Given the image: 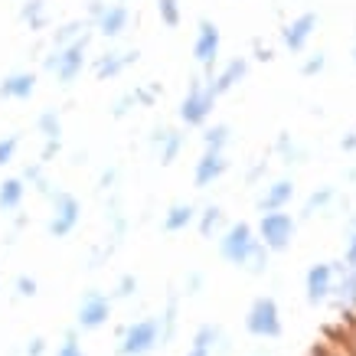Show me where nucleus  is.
Listing matches in <instances>:
<instances>
[{
	"label": "nucleus",
	"mask_w": 356,
	"mask_h": 356,
	"mask_svg": "<svg viewBox=\"0 0 356 356\" xmlns=\"http://www.w3.org/2000/svg\"><path fill=\"white\" fill-rule=\"evenodd\" d=\"M23 184H26L23 177H7V180L0 184V209H3V213H13V209L23 203V193H26Z\"/></svg>",
	"instance_id": "412c9836"
},
{
	"label": "nucleus",
	"mask_w": 356,
	"mask_h": 356,
	"mask_svg": "<svg viewBox=\"0 0 356 356\" xmlns=\"http://www.w3.org/2000/svg\"><path fill=\"white\" fill-rule=\"evenodd\" d=\"M334 200H337V190H334V186H321V190H314V193L304 200L301 216L311 219V216H317V213H324V209L334 203Z\"/></svg>",
	"instance_id": "5701e85b"
},
{
	"label": "nucleus",
	"mask_w": 356,
	"mask_h": 356,
	"mask_svg": "<svg viewBox=\"0 0 356 356\" xmlns=\"http://www.w3.org/2000/svg\"><path fill=\"white\" fill-rule=\"evenodd\" d=\"M17 144H20V138H17V134H7V138H0V167L13 161V154H17Z\"/></svg>",
	"instance_id": "72a5a7b5"
},
{
	"label": "nucleus",
	"mask_w": 356,
	"mask_h": 356,
	"mask_svg": "<svg viewBox=\"0 0 356 356\" xmlns=\"http://www.w3.org/2000/svg\"><path fill=\"white\" fill-rule=\"evenodd\" d=\"M291 200H294V180H288V177L271 180V184L265 186V193L259 196L261 216H265V213H281V209L291 203Z\"/></svg>",
	"instance_id": "f8f14e48"
},
{
	"label": "nucleus",
	"mask_w": 356,
	"mask_h": 356,
	"mask_svg": "<svg viewBox=\"0 0 356 356\" xmlns=\"http://www.w3.org/2000/svg\"><path fill=\"white\" fill-rule=\"evenodd\" d=\"M56 356H86V350H82V343H79L76 330H69V334L63 337V346L56 350Z\"/></svg>",
	"instance_id": "2f4dec72"
},
{
	"label": "nucleus",
	"mask_w": 356,
	"mask_h": 356,
	"mask_svg": "<svg viewBox=\"0 0 356 356\" xmlns=\"http://www.w3.org/2000/svg\"><path fill=\"white\" fill-rule=\"evenodd\" d=\"M245 72H248V59H245V56H236V59H229V63L222 65V69H219V72L209 79L206 86L213 88L216 95H222V92H229L236 82H242V79H245Z\"/></svg>",
	"instance_id": "dca6fc26"
},
{
	"label": "nucleus",
	"mask_w": 356,
	"mask_h": 356,
	"mask_svg": "<svg viewBox=\"0 0 356 356\" xmlns=\"http://www.w3.org/2000/svg\"><path fill=\"white\" fill-rule=\"evenodd\" d=\"M346 177H350V180H356V167H353V170H350V173H346Z\"/></svg>",
	"instance_id": "a18cd8bd"
},
{
	"label": "nucleus",
	"mask_w": 356,
	"mask_h": 356,
	"mask_svg": "<svg viewBox=\"0 0 356 356\" xmlns=\"http://www.w3.org/2000/svg\"><path fill=\"white\" fill-rule=\"evenodd\" d=\"M157 346H163L161 317H140L118 330V356H147Z\"/></svg>",
	"instance_id": "f257e3e1"
},
{
	"label": "nucleus",
	"mask_w": 356,
	"mask_h": 356,
	"mask_svg": "<svg viewBox=\"0 0 356 356\" xmlns=\"http://www.w3.org/2000/svg\"><path fill=\"white\" fill-rule=\"evenodd\" d=\"M196 219V206L193 203H173L163 216V232H180Z\"/></svg>",
	"instance_id": "aec40b11"
},
{
	"label": "nucleus",
	"mask_w": 356,
	"mask_h": 356,
	"mask_svg": "<svg viewBox=\"0 0 356 356\" xmlns=\"http://www.w3.org/2000/svg\"><path fill=\"white\" fill-rule=\"evenodd\" d=\"M151 140L161 147V163H173L177 154H180V147H184V134L173 128H157Z\"/></svg>",
	"instance_id": "6ab92c4d"
},
{
	"label": "nucleus",
	"mask_w": 356,
	"mask_h": 356,
	"mask_svg": "<svg viewBox=\"0 0 356 356\" xmlns=\"http://www.w3.org/2000/svg\"><path fill=\"white\" fill-rule=\"evenodd\" d=\"M259 238L261 245L268 248V252H284V248L294 242V232H298V219L291 216V213H265V216L259 219Z\"/></svg>",
	"instance_id": "20e7f679"
},
{
	"label": "nucleus",
	"mask_w": 356,
	"mask_h": 356,
	"mask_svg": "<svg viewBox=\"0 0 356 356\" xmlns=\"http://www.w3.org/2000/svg\"><path fill=\"white\" fill-rule=\"evenodd\" d=\"M79 219H82V203H79L72 193L56 190L53 193V219H49V232H53L56 238H65L72 229L79 226Z\"/></svg>",
	"instance_id": "6e6552de"
},
{
	"label": "nucleus",
	"mask_w": 356,
	"mask_h": 356,
	"mask_svg": "<svg viewBox=\"0 0 356 356\" xmlns=\"http://www.w3.org/2000/svg\"><path fill=\"white\" fill-rule=\"evenodd\" d=\"M219 226H222V209L219 206H206L203 216H200V232L209 238L213 232H219Z\"/></svg>",
	"instance_id": "cd10ccee"
},
{
	"label": "nucleus",
	"mask_w": 356,
	"mask_h": 356,
	"mask_svg": "<svg viewBox=\"0 0 356 356\" xmlns=\"http://www.w3.org/2000/svg\"><path fill=\"white\" fill-rule=\"evenodd\" d=\"M193 56H196V63L209 72V79H213V65H216V56H219V26L213 20H206V17L200 20V26H196ZM209 79H206V82H209Z\"/></svg>",
	"instance_id": "9d476101"
},
{
	"label": "nucleus",
	"mask_w": 356,
	"mask_h": 356,
	"mask_svg": "<svg viewBox=\"0 0 356 356\" xmlns=\"http://www.w3.org/2000/svg\"><path fill=\"white\" fill-rule=\"evenodd\" d=\"M134 102H138V95H134V92H128V95H121L118 102H115V108H111V115H115V118H121V115H124V111H128L131 105H134Z\"/></svg>",
	"instance_id": "4c0bfd02"
},
{
	"label": "nucleus",
	"mask_w": 356,
	"mask_h": 356,
	"mask_svg": "<svg viewBox=\"0 0 356 356\" xmlns=\"http://www.w3.org/2000/svg\"><path fill=\"white\" fill-rule=\"evenodd\" d=\"M337 268V284H334V304L343 314H353L356 307V275L346 268L343 261H334Z\"/></svg>",
	"instance_id": "ddd939ff"
},
{
	"label": "nucleus",
	"mask_w": 356,
	"mask_h": 356,
	"mask_svg": "<svg viewBox=\"0 0 356 356\" xmlns=\"http://www.w3.org/2000/svg\"><path fill=\"white\" fill-rule=\"evenodd\" d=\"M229 138H232V131H229V124H213V128H206L203 144H206V151L222 154V147L229 144Z\"/></svg>",
	"instance_id": "b1692460"
},
{
	"label": "nucleus",
	"mask_w": 356,
	"mask_h": 356,
	"mask_svg": "<svg viewBox=\"0 0 356 356\" xmlns=\"http://www.w3.org/2000/svg\"><path fill=\"white\" fill-rule=\"evenodd\" d=\"M128 17H131V13H128V7H124V3H105V10L98 13L95 26H98V33H102V36L115 40V36H121V33H124Z\"/></svg>",
	"instance_id": "f3484780"
},
{
	"label": "nucleus",
	"mask_w": 356,
	"mask_h": 356,
	"mask_svg": "<svg viewBox=\"0 0 356 356\" xmlns=\"http://www.w3.org/2000/svg\"><path fill=\"white\" fill-rule=\"evenodd\" d=\"M79 36H86V23H79V20H72V23H65V26H59L56 30V49H63V46H69V43H76Z\"/></svg>",
	"instance_id": "393cba45"
},
{
	"label": "nucleus",
	"mask_w": 356,
	"mask_h": 356,
	"mask_svg": "<svg viewBox=\"0 0 356 356\" xmlns=\"http://www.w3.org/2000/svg\"><path fill=\"white\" fill-rule=\"evenodd\" d=\"M261 238L259 232L248 226V222H232V226L219 236V255L229 261V265H236V268H245L252 255L259 252Z\"/></svg>",
	"instance_id": "f03ea898"
},
{
	"label": "nucleus",
	"mask_w": 356,
	"mask_h": 356,
	"mask_svg": "<svg viewBox=\"0 0 356 356\" xmlns=\"http://www.w3.org/2000/svg\"><path fill=\"white\" fill-rule=\"evenodd\" d=\"M36 128H40V134H43L46 140H59V115H56V108H46L40 118H36Z\"/></svg>",
	"instance_id": "a878e982"
},
{
	"label": "nucleus",
	"mask_w": 356,
	"mask_h": 356,
	"mask_svg": "<svg viewBox=\"0 0 356 356\" xmlns=\"http://www.w3.org/2000/svg\"><path fill=\"white\" fill-rule=\"evenodd\" d=\"M317 23H321V17H317L314 10L298 13L291 23H284V30H281V43L288 46L291 53H301L304 46H307V40L314 36V30H317Z\"/></svg>",
	"instance_id": "9b49d317"
},
{
	"label": "nucleus",
	"mask_w": 356,
	"mask_h": 356,
	"mask_svg": "<svg viewBox=\"0 0 356 356\" xmlns=\"http://www.w3.org/2000/svg\"><path fill=\"white\" fill-rule=\"evenodd\" d=\"M340 147H343V151H346V154H350V151H356V128H353V131H350V134H346V138H343V140H340Z\"/></svg>",
	"instance_id": "79ce46f5"
},
{
	"label": "nucleus",
	"mask_w": 356,
	"mask_h": 356,
	"mask_svg": "<svg viewBox=\"0 0 356 356\" xmlns=\"http://www.w3.org/2000/svg\"><path fill=\"white\" fill-rule=\"evenodd\" d=\"M23 20L30 23V30H43L46 26V3L43 0H26V7H23Z\"/></svg>",
	"instance_id": "bb28decb"
},
{
	"label": "nucleus",
	"mask_w": 356,
	"mask_h": 356,
	"mask_svg": "<svg viewBox=\"0 0 356 356\" xmlns=\"http://www.w3.org/2000/svg\"><path fill=\"white\" fill-rule=\"evenodd\" d=\"M350 232H356V216H350Z\"/></svg>",
	"instance_id": "c03bdc74"
},
{
	"label": "nucleus",
	"mask_w": 356,
	"mask_h": 356,
	"mask_svg": "<svg viewBox=\"0 0 356 356\" xmlns=\"http://www.w3.org/2000/svg\"><path fill=\"white\" fill-rule=\"evenodd\" d=\"M353 63H356V43H353Z\"/></svg>",
	"instance_id": "49530a36"
},
{
	"label": "nucleus",
	"mask_w": 356,
	"mask_h": 356,
	"mask_svg": "<svg viewBox=\"0 0 356 356\" xmlns=\"http://www.w3.org/2000/svg\"><path fill=\"white\" fill-rule=\"evenodd\" d=\"M278 151L284 154V163H301L304 161V151L291 140V134H281L278 138Z\"/></svg>",
	"instance_id": "c85d7f7f"
},
{
	"label": "nucleus",
	"mask_w": 356,
	"mask_h": 356,
	"mask_svg": "<svg viewBox=\"0 0 356 356\" xmlns=\"http://www.w3.org/2000/svg\"><path fill=\"white\" fill-rule=\"evenodd\" d=\"M134 291H138V278H134V275H121L118 284H115V294H111V298H131Z\"/></svg>",
	"instance_id": "f704fd0d"
},
{
	"label": "nucleus",
	"mask_w": 356,
	"mask_h": 356,
	"mask_svg": "<svg viewBox=\"0 0 356 356\" xmlns=\"http://www.w3.org/2000/svg\"><path fill=\"white\" fill-rule=\"evenodd\" d=\"M161 324H163V346H167L173 330H177V301H173V298H170V304H167V311L161 314Z\"/></svg>",
	"instance_id": "7c9ffc66"
},
{
	"label": "nucleus",
	"mask_w": 356,
	"mask_h": 356,
	"mask_svg": "<svg viewBox=\"0 0 356 356\" xmlns=\"http://www.w3.org/2000/svg\"><path fill=\"white\" fill-rule=\"evenodd\" d=\"M111 317V298L102 291H86V298L79 301L76 311V327L79 330H98L105 327Z\"/></svg>",
	"instance_id": "1a4fd4ad"
},
{
	"label": "nucleus",
	"mask_w": 356,
	"mask_h": 356,
	"mask_svg": "<svg viewBox=\"0 0 356 356\" xmlns=\"http://www.w3.org/2000/svg\"><path fill=\"white\" fill-rule=\"evenodd\" d=\"M226 167H229V161L222 157V154H213V151H206L200 161H196V167H193V184L203 190V186H213L226 173Z\"/></svg>",
	"instance_id": "2eb2a0df"
},
{
	"label": "nucleus",
	"mask_w": 356,
	"mask_h": 356,
	"mask_svg": "<svg viewBox=\"0 0 356 356\" xmlns=\"http://www.w3.org/2000/svg\"><path fill=\"white\" fill-rule=\"evenodd\" d=\"M157 13L167 26H177L180 23V0H157Z\"/></svg>",
	"instance_id": "c756f323"
},
{
	"label": "nucleus",
	"mask_w": 356,
	"mask_h": 356,
	"mask_svg": "<svg viewBox=\"0 0 356 356\" xmlns=\"http://www.w3.org/2000/svg\"><path fill=\"white\" fill-rule=\"evenodd\" d=\"M59 151V140H46V147H43V154H40V163H46V161H53V154Z\"/></svg>",
	"instance_id": "a19ab883"
},
{
	"label": "nucleus",
	"mask_w": 356,
	"mask_h": 356,
	"mask_svg": "<svg viewBox=\"0 0 356 356\" xmlns=\"http://www.w3.org/2000/svg\"><path fill=\"white\" fill-rule=\"evenodd\" d=\"M216 92L206 86V82H190V92H186V98L180 102V118L186 121V124H206V118L213 115V105H216Z\"/></svg>",
	"instance_id": "0eeeda50"
},
{
	"label": "nucleus",
	"mask_w": 356,
	"mask_h": 356,
	"mask_svg": "<svg viewBox=\"0 0 356 356\" xmlns=\"http://www.w3.org/2000/svg\"><path fill=\"white\" fill-rule=\"evenodd\" d=\"M17 294H20V298H33V294H36V278L20 275V278H17Z\"/></svg>",
	"instance_id": "e433bc0d"
},
{
	"label": "nucleus",
	"mask_w": 356,
	"mask_h": 356,
	"mask_svg": "<svg viewBox=\"0 0 356 356\" xmlns=\"http://www.w3.org/2000/svg\"><path fill=\"white\" fill-rule=\"evenodd\" d=\"M343 265L356 275V232H350V238H346V248H343Z\"/></svg>",
	"instance_id": "c9c22d12"
},
{
	"label": "nucleus",
	"mask_w": 356,
	"mask_h": 356,
	"mask_svg": "<svg viewBox=\"0 0 356 356\" xmlns=\"http://www.w3.org/2000/svg\"><path fill=\"white\" fill-rule=\"evenodd\" d=\"M36 88V76L33 72H10L0 79V95L3 98H30Z\"/></svg>",
	"instance_id": "a211bd4d"
},
{
	"label": "nucleus",
	"mask_w": 356,
	"mask_h": 356,
	"mask_svg": "<svg viewBox=\"0 0 356 356\" xmlns=\"http://www.w3.org/2000/svg\"><path fill=\"white\" fill-rule=\"evenodd\" d=\"M121 3H124V0H121Z\"/></svg>",
	"instance_id": "de8ad7c7"
},
{
	"label": "nucleus",
	"mask_w": 356,
	"mask_h": 356,
	"mask_svg": "<svg viewBox=\"0 0 356 356\" xmlns=\"http://www.w3.org/2000/svg\"><path fill=\"white\" fill-rule=\"evenodd\" d=\"M307 356H346V353H343V350H337V346H330L327 340H321L317 346H311V353H307Z\"/></svg>",
	"instance_id": "58836bf2"
},
{
	"label": "nucleus",
	"mask_w": 356,
	"mask_h": 356,
	"mask_svg": "<svg viewBox=\"0 0 356 356\" xmlns=\"http://www.w3.org/2000/svg\"><path fill=\"white\" fill-rule=\"evenodd\" d=\"M200 284H203V278H200V275H190V278H186V294H196Z\"/></svg>",
	"instance_id": "37998d69"
},
{
	"label": "nucleus",
	"mask_w": 356,
	"mask_h": 356,
	"mask_svg": "<svg viewBox=\"0 0 356 356\" xmlns=\"http://www.w3.org/2000/svg\"><path fill=\"white\" fill-rule=\"evenodd\" d=\"M245 330L259 340H278L284 334V324H281V307L275 298L261 294L255 301L248 304L245 311Z\"/></svg>",
	"instance_id": "7ed1b4c3"
},
{
	"label": "nucleus",
	"mask_w": 356,
	"mask_h": 356,
	"mask_svg": "<svg viewBox=\"0 0 356 356\" xmlns=\"http://www.w3.org/2000/svg\"><path fill=\"white\" fill-rule=\"evenodd\" d=\"M324 65H327V53L317 49L311 59H304L301 63V76H317V72H324Z\"/></svg>",
	"instance_id": "473e14b6"
},
{
	"label": "nucleus",
	"mask_w": 356,
	"mask_h": 356,
	"mask_svg": "<svg viewBox=\"0 0 356 356\" xmlns=\"http://www.w3.org/2000/svg\"><path fill=\"white\" fill-rule=\"evenodd\" d=\"M334 284H337L334 261H314L311 268H307V275H304L307 304H311V307H321V304L334 301Z\"/></svg>",
	"instance_id": "423d86ee"
},
{
	"label": "nucleus",
	"mask_w": 356,
	"mask_h": 356,
	"mask_svg": "<svg viewBox=\"0 0 356 356\" xmlns=\"http://www.w3.org/2000/svg\"><path fill=\"white\" fill-rule=\"evenodd\" d=\"M222 327L219 324H200L196 327L193 340H190V350L186 356H216V350L222 346Z\"/></svg>",
	"instance_id": "4468645a"
},
{
	"label": "nucleus",
	"mask_w": 356,
	"mask_h": 356,
	"mask_svg": "<svg viewBox=\"0 0 356 356\" xmlns=\"http://www.w3.org/2000/svg\"><path fill=\"white\" fill-rule=\"evenodd\" d=\"M86 46H88V33L79 36L76 43L63 46V49H53V56H46V69L56 72V79L63 86L76 82V76L82 72V65H86Z\"/></svg>",
	"instance_id": "39448f33"
},
{
	"label": "nucleus",
	"mask_w": 356,
	"mask_h": 356,
	"mask_svg": "<svg viewBox=\"0 0 356 356\" xmlns=\"http://www.w3.org/2000/svg\"><path fill=\"white\" fill-rule=\"evenodd\" d=\"M43 353H46V340L43 337H33L26 343V356H43Z\"/></svg>",
	"instance_id": "ea45409f"
},
{
	"label": "nucleus",
	"mask_w": 356,
	"mask_h": 356,
	"mask_svg": "<svg viewBox=\"0 0 356 356\" xmlns=\"http://www.w3.org/2000/svg\"><path fill=\"white\" fill-rule=\"evenodd\" d=\"M138 59V53H105L102 59L95 63V76L98 79H111V76H118L121 69L128 63H134Z\"/></svg>",
	"instance_id": "4be33fe9"
}]
</instances>
